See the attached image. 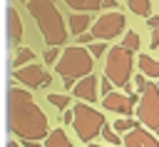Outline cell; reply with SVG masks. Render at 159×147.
Segmentation results:
<instances>
[{
	"label": "cell",
	"mask_w": 159,
	"mask_h": 147,
	"mask_svg": "<svg viewBox=\"0 0 159 147\" xmlns=\"http://www.w3.org/2000/svg\"><path fill=\"white\" fill-rule=\"evenodd\" d=\"M7 122L12 135L22 137V142H40L47 132V117L32 100V95L22 87H10L7 90Z\"/></svg>",
	"instance_id": "obj_1"
},
{
	"label": "cell",
	"mask_w": 159,
	"mask_h": 147,
	"mask_svg": "<svg viewBox=\"0 0 159 147\" xmlns=\"http://www.w3.org/2000/svg\"><path fill=\"white\" fill-rule=\"evenodd\" d=\"M25 7L32 15V20L37 22L42 40L47 45H65L67 42V27H65V20H62L55 0H25Z\"/></svg>",
	"instance_id": "obj_2"
},
{
	"label": "cell",
	"mask_w": 159,
	"mask_h": 147,
	"mask_svg": "<svg viewBox=\"0 0 159 147\" xmlns=\"http://www.w3.org/2000/svg\"><path fill=\"white\" fill-rule=\"evenodd\" d=\"M92 67H94V57H92L89 50H84L82 45L67 47V50L62 52V57H57V62H55V70H57V75L62 77L65 90H72L75 80H80L82 75L92 72Z\"/></svg>",
	"instance_id": "obj_3"
},
{
	"label": "cell",
	"mask_w": 159,
	"mask_h": 147,
	"mask_svg": "<svg viewBox=\"0 0 159 147\" xmlns=\"http://www.w3.org/2000/svg\"><path fill=\"white\" fill-rule=\"evenodd\" d=\"M132 52L134 50H129L124 45H114L112 50L104 52V75H107V80L114 87H124L129 82V77H132V62H134Z\"/></svg>",
	"instance_id": "obj_4"
},
{
	"label": "cell",
	"mask_w": 159,
	"mask_h": 147,
	"mask_svg": "<svg viewBox=\"0 0 159 147\" xmlns=\"http://www.w3.org/2000/svg\"><path fill=\"white\" fill-rule=\"evenodd\" d=\"M72 125H75V132L80 137V142L84 145H92L94 137L99 135L102 125H104V115L97 112L92 105L87 102H77L72 107Z\"/></svg>",
	"instance_id": "obj_5"
},
{
	"label": "cell",
	"mask_w": 159,
	"mask_h": 147,
	"mask_svg": "<svg viewBox=\"0 0 159 147\" xmlns=\"http://www.w3.org/2000/svg\"><path fill=\"white\" fill-rule=\"evenodd\" d=\"M139 100H137V117L147 130H159V85L154 82H144V87L139 90Z\"/></svg>",
	"instance_id": "obj_6"
},
{
	"label": "cell",
	"mask_w": 159,
	"mask_h": 147,
	"mask_svg": "<svg viewBox=\"0 0 159 147\" xmlns=\"http://www.w3.org/2000/svg\"><path fill=\"white\" fill-rule=\"evenodd\" d=\"M124 15L122 12H117V10H112V12H102L99 17H97V22L92 25V37L94 40H114L117 35H122L124 32Z\"/></svg>",
	"instance_id": "obj_7"
},
{
	"label": "cell",
	"mask_w": 159,
	"mask_h": 147,
	"mask_svg": "<svg viewBox=\"0 0 159 147\" xmlns=\"http://www.w3.org/2000/svg\"><path fill=\"white\" fill-rule=\"evenodd\" d=\"M12 77H15L17 82H22V85L32 87V90H35V87H45V85L50 82V72H45L40 65H35V60H32V62H27V65L15 67Z\"/></svg>",
	"instance_id": "obj_8"
},
{
	"label": "cell",
	"mask_w": 159,
	"mask_h": 147,
	"mask_svg": "<svg viewBox=\"0 0 159 147\" xmlns=\"http://www.w3.org/2000/svg\"><path fill=\"white\" fill-rule=\"evenodd\" d=\"M139 95H124V92H107L102 100V107L107 112H119V115H132V107L137 105Z\"/></svg>",
	"instance_id": "obj_9"
},
{
	"label": "cell",
	"mask_w": 159,
	"mask_h": 147,
	"mask_svg": "<svg viewBox=\"0 0 159 147\" xmlns=\"http://www.w3.org/2000/svg\"><path fill=\"white\" fill-rule=\"evenodd\" d=\"M72 95H75L77 100H82V102L94 105V102H97V77H94L92 72H87V75H82L80 80H75Z\"/></svg>",
	"instance_id": "obj_10"
},
{
	"label": "cell",
	"mask_w": 159,
	"mask_h": 147,
	"mask_svg": "<svg viewBox=\"0 0 159 147\" xmlns=\"http://www.w3.org/2000/svg\"><path fill=\"white\" fill-rule=\"evenodd\" d=\"M124 145L129 147H157L159 145V137L154 132H149L147 127H132L129 132H124Z\"/></svg>",
	"instance_id": "obj_11"
},
{
	"label": "cell",
	"mask_w": 159,
	"mask_h": 147,
	"mask_svg": "<svg viewBox=\"0 0 159 147\" xmlns=\"http://www.w3.org/2000/svg\"><path fill=\"white\" fill-rule=\"evenodd\" d=\"M7 35H10V42H20L22 37V20L15 7H7Z\"/></svg>",
	"instance_id": "obj_12"
},
{
	"label": "cell",
	"mask_w": 159,
	"mask_h": 147,
	"mask_svg": "<svg viewBox=\"0 0 159 147\" xmlns=\"http://www.w3.org/2000/svg\"><path fill=\"white\" fill-rule=\"evenodd\" d=\"M139 70H142L144 77L157 80V77H159V60H154V57H149V55H142V57H139Z\"/></svg>",
	"instance_id": "obj_13"
},
{
	"label": "cell",
	"mask_w": 159,
	"mask_h": 147,
	"mask_svg": "<svg viewBox=\"0 0 159 147\" xmlns=\"http://www.w3.org/2000/svg\"><path fill=\"white\" fill-rule=\"evenodd\" d=\"M89 22H92V17H89L87 12H72V15H70V30H72V35L84 32V30L89 27Z\"/></svg>",
	"instance_id": "obj_14"
},
{
	"label": "cell",
	"mask_w": 159,
	"mask_h": 147,
	"mask_svg": "<svg viewBox=\"0 0 159 147\" xmlns=\"http://www.w3.org/2000/svg\"><path fill=\"white\" fill-rule=\"evenodd\" d=\"M42 140H45L47 147H67V145H70V137L65 135V130H52V132H47Z\"/></svg>",
	"instance_id": "obj_15"
},
{
	"label": "cell",
	"mask_w": 159,
	"mask_h": 147,
	"mask_svg": "<svg viewBox=\"0 0 159 147\" xmlns=\"http://www.w3.org/2000/svg\"><path fill=\"white\" fill-rule=\"evenodd\" d=\"M65 5L72 10H80V12H92V10L102 7V0H65Z\"/></svg>",
	"instance_id": "obj_16"
},
{
	"label": "cell",
	"mask_w": 159,
	"mask_h": 147,
	"mask_svg": "<svg viewBox=\"0 0 159 147\" xmlns=\"http://www.w3.org/2000/svg\"><path fill=\"white\" fill-rule=\"evenodd\" d=\"M127 7H129V12H134V15H139V17L152 15V0H129Z\"/></svg>",
	"instance_id": "obj_17"
},
{
	"label": "cell",
	"mask_w": 159,
	"mask_h": 147,
	"mask_svg": "<svg viewBox=\"0 0 159 147\" xmlns=\"http://www.w3.org/2000/svg\"><path fill=\"white\" fill-rule=\"evenodd\" d=\"M47 102L52 107H57V110H65L70 105V95L67 92H47Z\"/></svg>",
	"instance_id": "obj_18"
},
{
	"label": "cell",
	"mask_w": 159,
	"mask_h": 147,
	"mask_svg": "<svg viewBox=\"0 0 159 147\" xmlns=\"http://www.w3.org/2000/svg\"><path fill=\"white\" fill-rule=\"evenodd\" d=\"M32 60H35V52H32L30 47H20L17 55H15V60H12V65L20 67V65H27V62H32Z\"/></svg>",
	"instance_id": "obj_19"
},
{
	"label": "cell",
	"mask_w": 159,
	"mask_h": 147,
	"mask_svg": "<svg viewBox=\"0 0 159 147\" xmlns=\"http://www.w3.org/2000/svg\"><path fill=\"white\" fill-rule=\"evenodd\" d=\"M132 127H137V122H134V120H129V117H119V120L112 125V130H114V132H129Z\"/></svg>",
	"instance_id": "obj_20"
},
{
	"label": "cell",
	"mask_w": 159,
	"mask_h": 147,
	"mask_svg": "<svg viewBox=\"0 0 159 147\" xmlns=\"http://www.w3.org/2000/svg\"><path fill=\"white\" fill-rule=\"evenodd\" d=\"M104 52H107L104 40H92V42H89V55H92V57H102Z\"/></svg>",
	"instance_id": "obj_21"
},
{
	"label": "cell",
	"mask_w": 159,
	"mask_h": 147,
	"mask_svg": "<svg viewBox=\"0 0 159 147\" xmlns=\"http://www.w3.org/2000/svg\"><path fill=\"white\" fill-rule=\"evenodd\" d=\"M99 135H102V137H104V140H107L109 145H122V140H119V137H117V135L112 132V127H107V122L102 125V130H99Z\"/></svg>",
	"instance_id": "obj_22"
},
{
	"label": "cell",
	"mask_w": 159,
	"mask_h": 147,
	"mask_svg": "<svg viewBox=\"0 0 159 147\" xmlns=\"http://www.w3.org/2000/svg\"><path fill=\"white\" fill-rule=\"evenodd\" d=\"M122 45H124V47H129V50H137V47H139V35H137L134 30H132V32H127Z\"/></svg>",
	"instance_id": "obj_23"
},
{
	"label": "cell",
	"mask_w": 159,
	"mask_h": 147,
	"mask_svg": "<svg viewBox=\"0 0 159 147\" xmlns=\"http://www.w3.org/2000/svg\"><path fill=\"white\" fill-rule=\"evenodd\" d=\"M57 57H60L57 45H47V50H45V62H47V65H55V62H57Z\"/></svg>",
	"instance_id": "obj_24"
},
{
	"label": "cell",
	"mask_w": 159,
	"mask_h": 147,
	"mask_svg": "<svg viewBox=\"0 0 159 147\" xmlns=\"http://www.w3.org/2000/svg\"><path fill=\"white\" fill-rule=\"evenodd\" d=\"M152 30V40H149V45H152V50L154 47H159V25L157 27H149Z\"/></svg>",
	"instance_id": "obj_25"
},
{
	"label": "cell",
	"mask_w": 159,
	"mask_h": 147,
	"mask_svg": "<svg viewBox=\"0 0 159 147\" xmlns=\"http://www.w3.org/2000/svg\"><path fill=\"white\" fill-rule=\"evenodd\" d=\"M97 87H99V92H104V95H107V92H112V82H109V80H104V82H102V85H97Z\"/></svg>",
	"instance_id": "obj_26"
},
{
	"label": "cell",
	"mask_w": 159,
	"mask_h": 147,
	"mask_svg": "<svg viewBox=\"0 0 159 147\" xmlns=\"http://www.w3.org/2000/svg\"><path fill=\"white\" fill-rule=\"evenodd\" d=\"M147 25L149 27H157L159 25V15H147Z\"/></svg>",
	"instance_id": "obj_27"
},
{
	"label": "cell",
	"mask_w": 159,
	"mask_h": 147,
	"mask_svg": "<svg viewBox=\"0 0 159 147\" xmlns=\"http://www.w3.org/2000/svg\"><path fill=\"white\" fill-rule=\"evenodd\" d=\"M102 7H107V10H117V0H102Z\"/></svg>",
	"instance_id": "obj_28"
},
{
	"label": "cell",
	"mask_w": 159,
	"mask_h": 147,
	"mask_svg": "<svg viewBox=\"0 0 159 147\" xmlns=\"http://www.w3.org/2000/svg\"><path fill=\"white\" fill-rule=\"evenodd\" d=\"M134 82H137V87L142 90V87H144V82H147V77H144V75H137V77H134Z\"/></svg>",
	"instance_id": "obj_29"
},
{
	"label": "cell",
	"mask_w": 159,
	"mask_h": 147,
	"mask_svg": "<svg viewBox=\"0 0 159 147\" xmlns=\"http://www.w3.org/2000/svg\"><path fill=\"white\" fill-rule=\"evenodd\" d=\"M62 112H65V115H62V120H65V122H72V110H67V107H65Z\"/></svg>",
	"instance_id": "obj_30"
},
{
	"label": "cell",
	"mask_w": 159,
	"mask_h": 147,
	"mask_svg": "<svg viewBox=\"0 0 159 147\" xmlns=\"http://www.w3.org/2000/svg\"><path fill=\"white\" fill-rule=\"evenodd\" d=\"M154 132H157V137H159V130H154Z\"/></svg>",
	"instance_id": "obj_31"
}]
</instances>
